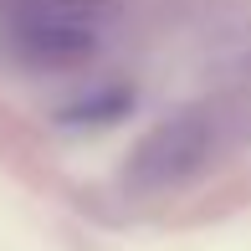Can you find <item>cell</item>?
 Returning <instances> with one entry per match:
<instances>
[{"label":"cell","mask_w":251,"mask_h":251,"mask_svg":"<svg viewBox=\"0 0 251 251\" xmlns=\"http://www.w3.org/2000/svg\"><path fill=\"white\" fill-rule=\"evenodd\" d=\"M200 154H205V123H195V118L164 123L139 149V159H133V179H139V185H169V179H179L185 169H195Z\"/></svg>","instance_id":"cell-1"},{"label":"cell","mask_w":251,"mask_h":251,"mask_svg":"<svg viewBox=\"0 0 251 251\" xmlns=\"http://www.w3.org/2000/svg\"><path fill=\"white\" fill-rule=\"evenodd\" d=\"M118 16V0H16V31H93Z\"/></svg>","instance_id":"cell-2"},{"label":"cell","mask_w":251,"mask_h":251,"mask_svg":"<svg viewBox=\"0 0 251 251\" xmlns=\"http://www.w3.org/2000/svg\"><path fill=\"white\" fill-rule=\"evenodd\" d=\"M16 41L36 62H82V56L98 51L93 31H16Z\"/></svg>","instance_id":"cell-3"}]
</instances>
